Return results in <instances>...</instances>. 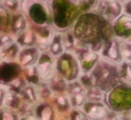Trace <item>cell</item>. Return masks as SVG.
Returning a JSON list of instances; mask_svg holds the SVG:
<instances>
[{"label":"cell","mask_w":131,"mask_h":120,"mask_svg":"<svg viewBox=\"0 0 131 120\" xmlns=\"http://www.w3.org/2000/svg\"><path fill=\"white\" fill-rule=\"evenodd\" d=\"M79 44L99 53L106 40L113 38L112 24L105 21L95 11L82 13L71 29Z\"/></svg>","instance_id":"cell-1"},{"label":"cell","mask_w":131,"mask_h":120,"mask_svg":"<svg viewBox=\"0 0 131 120\" xmlns=\"http://www.w3.org/2000/svg\"><path fill=\"white\" fill-rule=\"evenodd\" d=\"M52 12L54 24L63 31L71 29L82 14L75 0H52Z\"/></svg>","instance_id":"cell-2"},{"label":"cell","mask_w":131,"mask_h":120,"mask_svg":"<svg viewBox=\"0 0 131 120\" xmlns=\"http://www.w3.org/2000/svg\"><path fill=\"white\" fill-rule=\"evenodd\" d=\"M90 75L93 77L94 85L102 89L104 93L121 82L119 65L103 58H100L95 67L90 72Z\"/></svg>","instance_id":"cell-3"},{"label":"cell","mask_w":131,"mask_h":120,"mask_svg":"<svg viewBox=\"0 0 131 120\" xmlns=\"http://www.w3.org/2000/svg\"><path fill=\"white\" fill-rule=\"evenodd\" d=\"M104 103L112 111L124 112L131 110V86L121 82L105 93Z\"/></svg>","instance_id":"cell-4"},{"label":"cell","mask_w":131,"mask_h":120,"mask_svg":"<svg viewBox=\"0 0 131 120\" xmlns=\"http://www.w3.org/2000/svg\"><path fill=\"white\" fill-rule=\"evenodd\" d=\"M56 69L57 73L62 76L67 82L78 80L81 74L78 60L71 52H64L58 57Z\"/></svg>","instance_id":"cell-5"},{"label":"cell","mask_w":131,"mask_h":120,"mask_svg":"<svg viewBox=\"0 0 131 120\" xmlns=\"http://www.w3.org/2000/svg\"><path fill=\"white\" fill-rule=\"evenodd\" d=\"M72 53L79 62L81 73H90L101 58L99 53L93 51L88 46L78 42Z\"/></svg>","instance_id":"cell-6"},{"label":"cell","mask_w":131,"mask_h":120,"mask_svg":"<svg viewBox=\"0 0 131 120\" xmlns=\"http://www.w3.org/2000/svg\"><path fill=\"white\" fill-rule=\"evenodd\" d=\"M95 12L112 24L123 14L122 5L117 0H100Z\"/></svg>","instance_id":"cell-7"},{"label":"cell","mask_w":131,"mask_h":120,"mask_svg":"<svg viewBox=\"0 0 131 120\" xmlns=\"http://www.w3.org/2000/svg\"><path fill=\"white\" fill-rule=\"evenodd\" d=\"M101 58L106 61L119 65L122 61L121 53V44L119 39L116 38L115 37L111 38L110 39L106 40L104 43L100 52H99Z\"/></svg>","instance_id":"cell-8"},{"label":"cell","mask_w":131,"mask_h":120,"mask_svg":"<svg viewBox=\"0 0 131 120\" xmlns=\"http://www.w3.org/2000/svg\"><path fill=\"white\" fill-rule=\"evenodd\" d=\"M112 27L116 38L131 41V16L122 14L112 23Z\"/></svg>","instance_id":"cell-9"},{"label":"cell","mask_w":131,"mask_h":120,"mask_svg":"<svg viewBox=\"0 0 131 120\" xmlns=\"http://www.w3.org/2000/svg\"><path fill=\"white\" fill-rule=\"evenodd\" d=\"M83 111L89 120H106L110 110L104 102L86 101L83 106Z\"/></svg>","instance_id":"cell-10"},{"label":"cell","mask_w":131,"mask_h":120,"mask_svg":"<svg viewBox=\"0 0 131 120\" xmlns=\"http://www.w3.org/2000/svg\"><path fill=\"white\" fill-rule=\"evenodd\" d=\"M54 61L51 54L44 53L40 55L38 60V77L43 81H49L54 74Z\"/></svg>","instance_id":"cell-11"},{"label":"cell","mask_w":131,"mask_h":120,"mask_svg":"<svg viewBox=\"0 0 131 120\" xmlns=\"http://www.w3.org/2000/svg\"><path fill=\"white\" fill-rule=\"evenodd\" d=\"M54 33L49 27H42L38 31L36 36V43L38 44V49L41 51H46L49 48L50 43Z\"/></svg>","instance_id":"cell-12"},{"label":"cell","mask_w":131,"mask_h":120,"mask_svg":"<svg viewBox=\"0 0 131 120\" xmlns=\"http://www.w3.org/2000/svg\"><path fill=\"white\" fill-rule=\"evenodd\" d=\"M38 52L37 48L28 47L21 50L19 54V62L23 67H29L35 64L38 61Z\"/></svg>","instance_id":"cell-13"},{"label":"cell","mask_w":131,"mask_h":120,"mask_svg":"<svg viewBox=\"0 0 131 120\" xmlns=\"http://www.w3.org/2000/svg\"><path fill=\"white\" fill-rule=\"evenodd\" d=\"M48 49L50 51V54L53 57H59L64 53V48L62 40V33H54L53 34Z\"/></svg>","instance_id":"cell-14"},{"label":"cell","mask_w":131,"mask_h":120,"mask_svg":"<svg viewBox=\"0 0 131 120\" xmlns=\"http://www.w3.org/2000/svg\"><path fill=\"white\" fill-rule=\"evenodd\" d=\"M50 86L49 87L51 88V90H53V92L57 93H62L64 92H66V88H67V81L63 78L61 75H59L58 73L53 74L52 78L50 79Z\"/></svg>","instance_id":"cell-15"},{"label":"cell","mask_w":131,"mask_h":120,"mask_svg":"<svg viewBox=\"0 0 131 120\" xmlns=\"http://www.w3.org/2000/svg\"><path fill=\"white\" fill-rule=\"evenodd\" d=\"M62 40L63 45L64 52H71L74 51V48L76 46L77 40L75 39V37L71 29H66L62 33Z\"/></svg>","instance_id":"cell-16"},{"label":"cell","mask_w":131,"mask_h":120,"mask_svg":"<svg viewBox=\"0 0 131 120\" xmlns=\"http://www.w3.org/2000/svg\"><path fill=\"white\" fill-rule=\"evenodd\" d=\"M86 101H98V102H104L105 93L102 89L97 87L96 86H93L88 90L85 91Z\"/></svg>","instance_id":"cell-17"},{"label":"cell","mask_w":131,"mask_h":120,"mask_svg":"<svg viewBox=\"0 0 131 120\" xmlns=\"http://www.w3.org/2000/svg\"><path fill=\"white\" fill-rule=\"evenodd\" d=\"M17 42L21 46H32L34 44H36V36L30 29L23 30L21 33H20Z\"/></svg>","instance_id":"cell-18"},{"label":"cell","mask_w":131,"mask_h":120,"mask_svg":"<svg viewBox=\"0 0 131 120\" xmlns=\"http://www.w3.org/2000/svg\"><path fill=\"white\" fill-rule=\"evenodd\" d=\"M119 74L121 81L131 86V62H121L119 65Z\"/></svg>","instance_id":"cell-19"},{"label":"cell","mask_w":131,"mask_h":120,"mask_svg":"<svg viewBox=\"0 0 131 120\" xmlns=\"http://www.w3.org/2000/svg\"><path fill=\"white\" fill-rule=\"evenodd\" d=\"M12 28L15 34H20L26 28V20L23 14H16L12 21Z\"/></svg>","instance_id":"cell-20"},{"label":"cell","mask_w":131,"mask_h":120,"mask_svg":"<svg viewBox=\"0 0 131 120\" xmlns=\"http://www.w3.org/2000/svg\"><path fill=\"white\" fill-rule=\"evenodd\" d=\"M38 118L40 120H53L54 112L49 105H41L38 109Z\"/></svg>","instance_id":"cell-21"},{"label":"cell","mask_w":131,"mask_h":120,"mask_svg":"<svg viewBox=\"0 0 131 120\" xmlns=\"http://www.w3.org/2000/svg\"><path fill=\"white\" fill-rule=\"evenodd\" d=\"M68 98H69L71 107H72L73 109H78V110L79 109L83 108V106H84V104L86 101V95H85V93L69 95Z\"/></svg>","instance_id":"cell-22"},{"label":"cell","mask_w":131,"mask_h":120,"mask_svg":"<svg viewBox=\"0 0 131 120\" xmlns=\"http://www.w3.org/2000/svg\"><path fill=\"white\" fill-rule=\"evenodd\" d=\"M18 53V46L16 44H10L7 46L2 48V53L1 55L3 57L4 60L5 61H11L14 59L17 55Z\"/></svg>","instance_id":"cell-23"},{"label":"cell","mask_w":131,"mask_h":120,"mask_svg":"<svg viewBox=\"0 0 131 120\" xmlns=\"http://www.w3.org/2000/svg\"><path fill=\"white\" fill-rule=\"evenodd\" d=\"M100 0H78L77 3L81 13L95 11Z\"/></svg>","instance_id":"cell-24"},{"label":"cell","mask_w":131,"mask_h":120,"mask_svg":"<svg viewBox=\"0 0 131 120\" xmlns=\"http://www.w3.org/2000/svg\"><path fill=\"white\" fill-rule=\"evenodd\" d=\"M21 96L23 98L27 101L28 103H34L36 101L37 98V93L35 88L32 86H26L21 89Z\"/></svg>","instance_id":"cell-25"},{"label":"cell","mask_w":131,"mask_h":120,"mask_svg":"<svg viewBox=\"0 0 131 120\" xmlns=\"http://www.w3.org/2000/svg\"><path fill=\"white\" fill-rule=\"evenodd\" d=\"M121 53L123 62H131V41L130 40H119Z\"/></svg>","instance_id":"cell-26"},{"label":"cell","mask_w":131,"mask_h":120,"mask_svg":"<svg viewBox=\"0 0 131 120\" xmlns=\"http://www.w3.org/2000/svg\"><path fill=\"white\" fill-rule=\"evenodd\" d=\"M55 102H56L57 108L58 110L62 112V114L64 112L68 111V110L71 109V104H70V101L69 98H68L67 95H64L62 93L59 94L55 99Z\"/></svg>","instance_id":"cell-27"},{"label":"cell","mask_w":131,"mask_h":120,"mask_svg":"<svg viewBox=\"0 0 131 120\" xmlns=\"http://www.w3.org/2000/svg\"><path fill=\"white\" fill-rule=\"evenodd\" d=\"M4 102H5L6 108H19L20 106V98L18 97V95L16 93L10 92V93H6L4 100Z\"/></svg>","instance_id":"cell-28"},{"label":"cell","mask_w":131,"mask_h":120,"mask_svg":"<svg viewBox=\"0 0 131 120\" xmlns=\"http://www.w3.org/2000/svg\"><path fill=\"white\" fill-rule=\"evenodd\" d=\"M66 93H67V95L69 96L77 94V93H85V90L80 85V83L79 82V80H76L68 83L67 88H66Z\"/></svg>","instance_id":"cell-29"},{"label":"cell","mask_w":131,"mask_h":120,"mask_svg":"<svg viewBox=\"0 0 131 120\" xmlns=\"http://www.w3.org/2000/svg\"><path fill=\"white\" fill-rule=\"evenodd\" d=\"M79 82L80 83V85L84 88L85 91L88 90V88H90L91 86H95L94 85L93 77L90 75V73H81L79 77Z\"/></svg>","instance_id":"cell-30"},{"label":"cell","mask_w":131,"mask_h":120,"mask_svg":"<svg viewBox=\"0 0 131 120\" xmlns=\"http://www.w3.org/2000/svg\"><path fill=\"white\" fill-rule=\"evenodd\" d=\"M37 96H39L42 99H46V98L49 97L52 93V90L49 87L48 85L45 84V83H42V84L38 85V86L37 87L36 90Z\"/></svg>","instance_id":"cell-31"},{"label":"cell","mask_w":131,"mask_h":120,"mask_svg":"<svg viewBox=\"0 0 131 120\" xmlns=\"http://www.w3.org/2000/svg\"><path fill=\"white\" fill-rule=\"evenodd\" d=\"M70 120H89L88 116L80 109H73L69 116Z\"/></svg>","instance_id":"cell-32"},{"label":"cell","mask_w":131,"mask_h":120,"mask_svg":"<svg viewBox=\"0 0 131 120\" xmlns=\"http://www.w3.org/2000/svg\"><path fill=\"white\" fill-rule=\"evenodd\" d=\"M0 120H18V117L10 110L4 108L0 110Z\"/></svg>","instance_id":"cell-33"},{"label":"cell","mask_w":131,"mask_h":120,"mask_svg":"<svg viewBox=\"0 0 131 120\" xmlns=\"http://www.w3.org/2000/svg\"><path fill=\"white\" fill-rule=\"evenodd\" d=\"M3 5L7 10L11 11V12H14V11L18 10L20 6V3L19 0H3Z\"/></svg>","instance_id":"cell-34"},{"label":"cell","mask_w":131,"mask_h":120,"mask_svg":"<svg viewBox=\"0 0 131 120\" xmlns=\"http://www.w3.org/2000/svg\"><path fill=\"white\" fill-rule=\"evenodd\" d=\"M27 76L29 77V79L30 81H34L35 83L38 82V69H37V67L34 65L29 66V67H27Z\"/></svg>","instance_id":"cell-35"},{"label":"cell","mask_w":131,"mask_h":120,"mask_svg":"<svg viewBox=\"0 0 131 120\" xmlns=\"http://www.w3.org/2000/svg\"><path fill=\"white\" fill-rule=\"evenodd\" d=\"M23 80H21V79H15V80H14L10 84L11 90H12L13 93L17 94L18 93H21V89L24 87V86H23Z\"/></svg>","instance_id":"cell-36"},{"label":"cell","mask_w":131,"mask_h":120,"mask_svg":"<svg viewBox=\"0 0 131 120\" xmlns=\"http://www.w3.org/2000/svg\"><path fill=\"white\" fill-rule=\"evenodd\" d=\"M13 43V39L10 36L8 35H1L0 36V48H4L7 45H9L10 44Z\"/></svg>","instance_id":"cell-37"},{"label":"cell","mask_w":131,"mask_h":120,"mask_svg":"<svg viewBox=\"0 0 131 120\" xmlns=\"http://www.w3.org/2000/svg\"><path fill=\"white\" fill-rule=\"evenodd\" d=\"M106 120H124V119H123L121 113L110 110V112H109L108 116L106 117Z\"/></svg>","instance_id":"cell-38"},{"label":"cell","mask_w":131,"mask_h":120,"mask_svg":"<svg viewBox=\"0 0 131 120\" xmlns=\"http://www.w3.org/2000/svg\"><path fill=\"white\" fill-rule=\"evenodd\" d=\"M122 10H123V14H124L131 16V0L122 5Z\"/></svg>","instance_id":"cell-39"},{"label":"cell","mask_w":131,"mask_h":120,"mask_svg":"<svg viewBox=\"0 0 131 120\" xmlns=\"http://www.w3.org/2000/svg\"><path fill=\"white\" fill-rule=\"evenodd\" d=\"M121 114L124 120H131V110H126L124 112H121Z\"/></svg>","instance_id":"cell-40"},{"label":"cell","mask_w":131,"mask_h":120,"mask_svg":"<svg viewBox=\"0 0 131 120\" xmlns=\"http://www.w3.org/2000/svg\"><path fill=\"white\" fill-rule=\"evenodd\" d=\"M5 94H6V93H5V89H4V88H2V87H0V106H1L2 103L4 102V100H5Z\"/></svg>","instance_id":"cell-41"},{"label":"cell","mask_w":131,"mask_h":120,"mask_svg":"<svg viewBox=\"0 0 131 120\" xmlns=\"http://www.w3.org/2000/svg\"><path fill=\"white\" fill-rule=\"evenodd\" d=\"M21 120H39L38 118L37 117H35L34 115H27V116H25L24 117H23Z\"/></svg>","instance_id":"cell-42"},{"label":"cell","mask_w":131,"mask_h":120,"mask_svg":"<svg viewBox=\"0 0 131 120\" xmlns=\"http://www.w3.org/2000/svg\"><path fill=\"white\" fill-rule=\"evenodd\" d=\"M58 120H70V117H67L66 115H61L60 117H59V118H58Z\"/></svg>","instance_id":"cell-43"},{"label":"cell","mask_w":131,"mask_h":120,"mask_svg":"<svg viewBox=\"0 0 131 120\" xmlns=\"http://www.w3.org/2000/svg\"><path fill=\"white\" fill-rule=\"evenodd\" d=\"M118 2H119V3H121V5H124V4H126V3H128V1H130V0H117Z\"/></svg>","instance_id":"cell-44"},{"label":"cell","mask_w":131,"mask_h":120,"mask_svg":"<svg viewBox=\"0 0 131 120\" xmlns=\"http://www.w3.org/2000/svg\"><path fill=\"white\" fill-rule=\"evenodd\" d=\"M75 1H78V0H75Z\"/></svg>","instance_id":"cell-45"}]
</instances>
